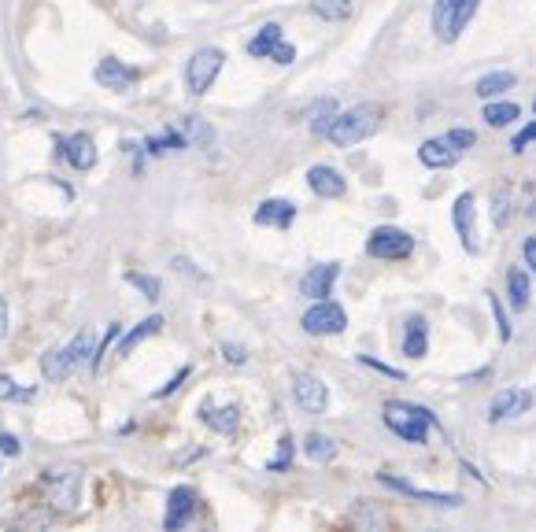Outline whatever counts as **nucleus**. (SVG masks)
I'll return each instance as SVG.
<instances>
[{"label": "nucleus", "instance_id": "obj_4", "mask_svg": "<svg viewBox=\"0 0 536 532\" xmlns=\"http://www.w3.org/2000/svg\"><path fill=\"white\" fill-rule=\"evenodd\" d=\"M222 67H226V52L222 49H215V45L196 49L189 56V63H185V85H189V93L204 97L211 85H215V78L222 74Z\"/></svg>", "mask_w": 536, "mask_h": 532}, {"label": "nucleus", "instance_id": "obj_16", "mask_svg": "<svg viewBox=\"0 0 536 532\" xmlns=\"http://www.w3.org/2000/svg\"><path fill=\"white\" fill-rule=\"evenodd\" d=\"M93 78H97L104 89H119V93H126V89H130V85L141 78V71H137V67H130V63L115 60V56H108V60L97 63Z\"/></svg>", "mask_w": 536, "mask_h": 532}, {"label": "nucleus", "instance_id": "obj_36", "mask_svg": "<svg viewBox=\"0 0 536 532\" xmlns=\"http://www.w3.org/2000/svg\"><path fill=\"white\" fill-rule=\"evenodd\" d=\"M536 141V119L529 122V126H522V130L514 133V141H511V152H525V148L533 145Z\"/></svg>", "mask_w": 536, "mask_h": 532}, {"label": "nucleus", "instance_id": "obj_12", "mask_svg": "<svg viewBox=\"0 0 536 532\" xmlns=\"http://www.w3.org/2000/svg\"><path fill=\"white\" fill-rule=\"evenodd\" d=\"M293 399L300 411L322 414L329 407V388H326V381L315 374H296L293 377Z\"/></svg>", "mask_w": 536, "mask_h": 532}, {"label": "nucleus", "instance_id": "obj_7", "mask_svg": "<svg viewBox=\"0 0 536 532\" xmlns=\"http://www.w3.org/2000/svg\"><path fill=\"white\" fill-rule=\"evenodd\" d=\"M366 255L370 259H385V263L411 259L415 255V237L407 230H396V226H378V230L366 237Z\"/></svg>", "mask_w": 536, "mask_h": 532}, {"label": "nucleus", "instance_id": "obj_13", "mask_svg": "<svg viewBox=\"0 0 536 532\" xmlns=\"http://www.w3.org/2000/svg\"><path fill=\"white\" fill-rule=\"evenodd\" d=\"M56 152H60L74 170H93L97 167V145L89 133H67V137H56Z\"/></svg>", "mask_w": 536, "mask_h": 532}, {"label": "nucleus", "instance_id": "obj_25", "mask_svg": "<svg viewBox=\"0 0 536 532\" xmlns=\"http://www.w3.org/2000/svg\"><path fill=\"white\" fill-rule=\"evenodd\" d=\"M159 329H163V315H148L145 322H137L126 337H122V344H119V355H130V351L141 344V340H148V337H156Z\"/></svg>", "mask_w": 536, "mask_h": 532}, {"label": "nucleus", "instance_id": "obj_39", "mask_svg": "<svg viewBox=\"0 0 536 532\" xmlns=\"http://www.w3.org/2000/svg\"><path fill=\"white\" fill-rule=\"evenodd\" d=\"M359 363L370 366V370H378V374H385V377H396V381L403 377V370H396V366H389V363H381V359H374V355H359Z\"/></svg>", "mask_w": 536, "mask_h": 532}, {"label": "nucleus", "instance_id": "obj_10", "mask_svg": "<svg viewBox=\"0 0 536 532\" xmlns=\"http://www.w3.org/2000/svg\"><path fill=\"white\" fill-rule=\"evenodd\" d=\"M451 222H455V233H459V241L470 255H477V200L474 193H459L455 196V204H451Z\"/></svg>", "mask_w": 536, "mask_h": 532}, {"label": "nucleus", "instance_id": "obj_41", "mask_svg": "<svg viewBox=\"0 0 536 532\" xmlns=\"http://www.w3.org/2000/svg\"><path fill=\"white\" fill-rule=\"evenodd\" d=\"M270 60H274V63H281V67H289V63L296 60V49H293V45H289V41H281L278 49L270 52Z\"/></svg>", "mask_w": 536, "mask_h": 532}, {"label": "nucleus", "instance_id": "obj_32", "mask_svg": "<svg viewBox=\"0 0 536 532\" xmlns=\"http://www.w3.org/2000/svg\"><path fill=\"white\" fill-rule=\"evenodd\" d=\"M119 337H122V326H119V322H111V326L104 329V340H100L97 351H93V359H89V366H93V370H100V363H104V355H108L111 344H115V340H119Z\"/></svg>", "mask_w": 536, "mask_h": 532}, {"label": "nucleus", "instance_id": "obj_15", "mask_svg": "<svg viewBox=\"0 0 536 532\" xmlns=\"http://www.w3.org/2000/svg\"><path fill=\"white\" fill-rule=\"evenodd\" d=\"M337 278H341V263H318L300 278V292H304L307 300H326Z\"/></svg>", "mask_w": 536, "mask_h": 532}, {"label": "nucleus", "instance_id": "obj_43", "mask_svg": "<svg viewBox=\"0 0 536 532\" xmlns=\"http://www.w3.org/2000/svg\"><path fill=\"white\" fill-rule=\"evenodd\" d=\"M0 448H4V455H19V440L8 433H0Z\"/></svg>", "mask_w": 536, "mask_h": 532}, {"label": "nucleus", "instance_id": "obj_22", "mask_svg": "<svg viewBox=\"0 0 536 532\" xmlns=\"http://www.w3.org/2000/svg\"><path fill=\"white\" fill-rule=\"evenodd\" d=\"M507 300H511V311H514V315L529 311L533 289H529V274H525L522 266H511V270H507Z\"/></svg>", "mask_w": 536, "mask_h": 532}, {"label": "nucleus", "instance_id": "obj_45", "mask_svg": "<svg viewBox=\"0 0 536 532\" xmlns=\"http://www.w3.org/2000/svg\"><path fill=\"white\" fill-rule=\"evenodd\" d=\"M533 115H536V100H533Z\"/></svg>", "mask_w": 536, "mask_h": 532}, {"label": "nucleus", "instance_id": "obj_8", "mask_svg": "<svg viewBox=\"0 0 536 532\" xmlns=\"http://www.w3.org/2000/svg\"><path fill=\"white\" fill-rule=\"evenodd\" d=\"M300 326H304V333H311V337H337V333H344V326H348V315H344L341 303L315 300V307L304 311Z\"/></svg>", "mask_w": 536, "mask_h": 532}, {"label": "nucleus", "instance_id": "obj_42", "mask_svg": "<svg viewBox=\"0 0 536 532\" xmlns=\"http://www.w3.org/2000/svg\"><path fill=\"white\" fill-rule=\"evenodd\" d=\"M522 255H525V266H529V270L536 274V237H529V241H525Z\"/></svg>", "mask_w": 536, "mask_h": 532}, {"label": "nucleus", "instance_id": "obj_30", "mask_svg": "<svg viewBox=\"0 0 536 532\" xmlns=\"http://www.w3.org/2000/svg\"><path fill=\"white\" fill-rule=\"evenodd\" d=\"M514 119H522V111H518V104H485V122L492 126V130H503V126H511Z\"/></svg>", "mask_w": 536, "mask_h": 532}, {"label": "nucleus", "instance_id": "obj_9", "mask_svg": "<svg viewBox=\"0 0 536 532\" xmlns=\"http://www.w3.org/2000/svg\"><path fill=\"white\" fill-rule=\"evenodd\" d=\"M533 403H536V396L529 392V388H503V392H496L492 403H488V422L500 425V422H507V418L529 414L533 411Z\"/></svg>", "mask_w": 536, "mask_h": 532}, {"label": "nucleus", "instance_id": "obj_21", "mask_svg": "<svg viewBox=\"0 0 536 532\" xmlns=\"http://www.w3.org/2000/svg\"><path fill=\"white\" fill-rule=\"evenodd\" d=\"M400 348L407 359H422L429 351V322L422 315H411L403 322V337H400Z\"/></svg>", "mask_w": 536, "mask_h": 532}, {"label": "nucleus", "instance_id": "obj_3", "mask_svg": "<svg viewBox=\"0 0 536 532\" xmlns=\"http://www.w3.org/2000/svg\"><path fill=\"white\" fill-rule=\"evenodd\" d=\"M93 351H97V340H93L89 329H82L67 348H56L41 355V377H45V381H67L78 366L93 359Z\"/></svg>", "mask_w": 536, "mask_h": 532}, {"label": "nucleus", "instance_id": "obj_44", "mask_svg": "<svg viewBox=\"0 0 536 532\" xmlns=\"http://www.w3.org/2000/svg\"><path fill=\"white\" fill-rule=\"evenodd\" d=\"M8 337V303H4V296H0V340Z\"/></svg>", "mask_w": 536, "mask_h": 532}, {"label": "nucleus", "instance_id": "obj_18", "mask_svg": "<svg viewBox=\"0 0 536 532\" xmlns=\"http://www.w3.org/2000/svg\"><path fill=\"white\" fill-rule=\"evenodd\" d=\"M200 422L215 429L219 436H233L237 433V425H241V407H215V399H204L200 403Z\"/></svg>", "mask_w": 536, "mask_h": 532}, {"label": "nucleus", "instance_id": "obj_37", "mask_svg": "<svg viewBox=\"0 0 536 532\" xmlns=\"http://www.w3.org/2000/svg\"><path fill=\"white\" fill-rule=\"evenodd\" d=\"M444 137H448L451 145L459 148V152H466V148H474V130H466V126H459V130H451V133H444Z\"/></svg>", "mask_w": 536, "mask_h": 532}, {"label": "nucleus", "instance_id": "obj_38", "mask_svg": "<svg viewBox=\"0 0 536 532\" xmlns=\"http://www.w3.org/2000/svg\"><path fill=\"white\" fill-rule=\"evenodd\" d=\"M219 351H222V359H226L230 366H244V363H248V351H244L241 344H230V340H226Z\"/></svg>", "mask_w": 536, "mask_h": 532}, {"label": "nucleus", "instance_id": "obj_23", "mask_svg": "<svg viewBox=\"0 0 536 532\" xmlns=\"http://www.w3.org/2000/svg\"><path fill=\"white\" fill-rule=\"evenodd\" d=\"M281 41H285L281 26H278V23H267L256 37H252V41H248V45H244V52H248L252 60H270V52L278 49Z\"/></svg>", "mask_w": 536, "mask_h": 532}, {"label": "nucleus", "instance_id": "obj_2", "mask_svg": "<svg viewBox=\"0 0 536 532\" xmlns=\"http://www.w3.org/2000/svg\"><path fill=\"white\" fill-rule=\"evenodd\" d=\"M381 422H385L389 433H396L407 444H426L429 429H433V414L426 407H418V403H407V399H389L381 407Z\"/></svg>", "mask_w": 536, "mask_h": 532}, {"label": "nucleus", "instance_id": "obj_11", "mask_svg": "<svg viewBox=\"0 0 536 532\" xmlns=\"http://www.w3.org/2000/svg\"><path fill=\"white\" fill-rule=\"evenodd\" d=\"M196 507H200V496H196L189 484H178V488H171V496H167V514H163V529H167V532L185 529V525L193 521Z\"/></svg>", "mask_w": 536, "mask_h": 532}, {"label": "nucleus", "instance_id": "obj_6", "mask_svg": "<svg viewBox=\"0 0 536 532\" xmlns=\"http://www.w3.org/2000/svg\"><path fill=\"white\" fill-rule=\"evenodd\" d=\"M41 488H45V499H49L52 510H78V499H82V473L63 466V470H45L41 473Z\"/></svg>", "mask_w": 536, "mask_h": 532}, {"label": "nucleus", "instance_id": "obj_26", "mask_svg": "<svg viewBox=\"0 0 536 532\" xmlns=\"http://www.w3.org/2000/svg\"><path fill=\"white\" fill-rule=\"evenodd\" d=\"M311 12L326 23H344L355 15V0H311Z\"/></svg>", "mask_w": 536, "mask_h": 532}, {"label": "nucleus", "instance_id": "obj_31", "mask_svg": "<svg viewBox=\"0 0 536 532\" xmlns=\"http://www.w3.org/2000/svg\"><path fill=\"white\" fill-rule=\"evenodd\" d=\"M293 436H281L278 440V455H274V459L267 462V470L270 473H281V470H289V466H293Z\"/></svg>", "mask_w": 536, "mask_h": 532}, {"label": "nucleus", "instance_id": "obj_27", "mask_svg": "<svg viewBox=\"0 0 536 532\" xmlns=\"http://www.w3.org/2000/svg\"><path fill=\"white\" fill-rule=\"evenodd\" d=\"M507 89H514V74L511 71H492V74H485V78H477V85H474V93L481 100L500 97V93H507Z\"/></svg>", "mask_w": 536, "mask_h": 532}, {"label": "nucleus", "instance_id": "obj_40", "mask_svg": "<svg viewBox=\"0 0 536 532\" xmlns=\"http://www.w3.org/2000/svg\"><path fill=\"white\" fill-rule=\"evenodd\" d=\"M189 374H193V370H189V366H182V370H178V374H174L171 381H167V385L159 388L156 399H163V396H171V392H178V388H182V381H185V377H189Z\"/></svg>", "mask_w": 536, "mask_h": 532}, {"label": "nucleus", "instance_id": "obj_14", "mask_svg": "<svg viewBox=\"0 0 536 532\" xmlns=\"http://www.w3.org/2000/svg\"><path fill=\"white\" fill-rule=\"evenodd\" d=\"M378 481L385 484V488H392V492H403V496H411V499H422V503H429V507H459V503H463V496H451V492H426V488H415L411 481L392 477V473H378Z\"/></svg>", "mask_w": 536, "mask_h": 532}, {"label": "nucleus", "instance_id": "obj_19", "mask_svg": "<svg viewBox=\"0 0 536 532\" xmlns=\"http://www.w3.org/2000/svg\"><path fill=\"white\" fill-rule=\"evenodd\" d=\"M459 156H463V152L451 145L448 137H429L426 145L418 148V159H422V163H426L429 170H448V167H455V163H459Z\"/></svg>", "mask_w": 536, "mask_h": 532}, {"label": "nucleus", "instance_id": "obj_28", "mask_svg": "<svg viewBox=\"0 0 536 532\" xmlns=\"http://www.w3.org/2000/svg\"><path fill=\"white\" fill-rule=\"evenodd\" d=\"M304 455H307L311 462L337 459V440H329L326 433H307V436H304Z\"/></svg>", "mask_w": 536, "mask_h": 532}, {"label": "nucleus", "instance_id": "obj_1", "mask_svg": "<svg viewBox=\"0 0 536 532\" xmlns=\"http://www.w3.org/2000/svg\"><path fill=\"white\" fill-rule=\"evenodd\" d=\"M381 119H385V108H381V104H355V108H348V111H337L326 130V141L337 148H352V145H359V141H366V137H374Z\"/></svg>", "mask_w": 536, "mask_h": 532}, {"label": "nucleus", "instance_id": "obj_20", "mask_svg": "<svg viewBox=\"0 0 536 532\" xmlns=\"http://www.w3.org/2000/svg\"><path fill=\"white\" fill-rule=\"evenodd\" d=\"M296 222V204L293 200H263L256 207V226H270V230H289Z\"/></svg>", "mask_w": 536, "mask_h": 532}, {"label": "nucleus", "instance_id": "obj_17", "mask_svg": "<svg viewBox=\"0 0 536 532\" xmlns=\"http://www.w3.org/2000/svg\"><path fill=\"white\" fill-rule=\"evenodd\" d=\"M307 185H311V193L322 196V200H341L348 193V182L341 178V170L326 167V163H318V167L307 170Z\"/></svg>", "mask_w": 536, "mask_h": 532}, {"label": "nucleus", "instance_id": "obj_5", "mask_svg": "<svg viewBox=\"0 0 536 532\" xmlns=\"http://www.w3.org/2000/svg\"><path fill=\"white\" fill-rule=\"evenodd\" d=\"M477 4H481V0H433V30H437V37L444 45L459 41L466 23L474 19Z\"/></svg>", "mask_w": 536, "mask_h": 532}, {"label": "nucleus", "instance_id": "obj_35", "mask_svg": "<svg viewBox=\"0 0 536 532\" xmlns=\"http://www.w3.org/2000/svg\"><path fill=\"white\" fill-rule=\"evenodd\" d=\"M0 399H15V403H19V399H34V392H30V388H19L12 377H0Z\"/></svg>", "mask_w": 536, "mask_h": 532}, {"label": "nucleus", "instance_id": "obj_29", "mask_svg": "<svg viewBox=\"0 0 536 532\" xmlns=\"http://www.w3.org/2000/svg\"><path fill=\"white\" fill-rule=\"evenodd\" d=\"M333 115H337V100H318V104H311V111H307V126H311V133H318V137H326L329 122H333Z\"/></svg>", "mask_w": 536, "mask_h": 532}, {"label": "nucleus", "instance_id": "obj_33", "mask_svg": "<svg viewBox=\"0 0 536 532\" xmlns=\"http://www.w3.org/2000/svg\"><path fill=\"white\" fill-rule=\"evenodd\" d=\"M126 281L134 285V289H141L148 296V300H159V292H163V285H159V278H148V274H137V270H130L126 274Z\"/></svg>", "mask_w": 536, "mask_h": 532}, {"label": "nucleus", "instance_id": "obj_24", "mask_svg": "<svg viewBox=\"0 0 536 532\" xmlns=\"http://www.w3.org/2000/svg\"><path fill=\"white\" fill-rule=\"evenodd\" d=\"M514 218V189L507 182L496 185V193H492V226L496 230H507Z\"/></svg>", "mask_w": 536, "mask_h": 532}, {"label": "nucleus", "instance_id": "obj_34", "mask_svg": "<svg viewBox=\"0 0 536 532\" xmlns=\"http://www.w3.org/2000/svg\"><path fill=\"white\" fill-rule=\"evenodd\" d=\"M488 296V307H492V315H496V326H500V340H511V322H507V311H503V303L496 292H485Z\"/></svg>", "mask_w": 536, "mask_h": 532}]
</instances>
